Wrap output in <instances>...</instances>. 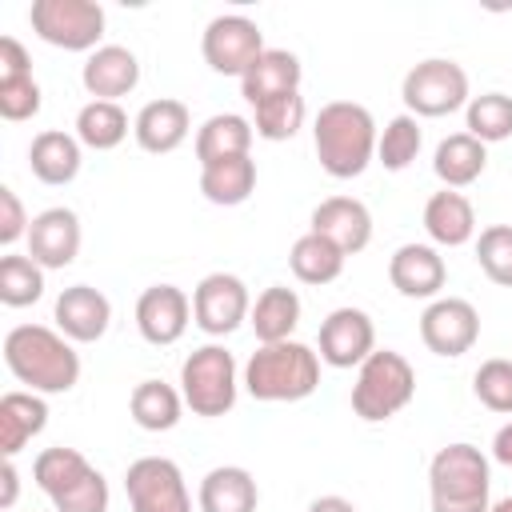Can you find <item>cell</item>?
Returning <instances> with one entry per match:
<instances>
[{"instance_id": "17", "label": "cell", "mask_w": 512, "mask_h": 512, "mask_svg": "<svg viewBox=\"0 0 512 512\" xmlns=\"http://www.w3.org/2000/svg\"><path fill=\"white\" fill-rule=\"evenodd\" d=\"M308 232L332 240L344 256H356V252H364L372 244V212L356 196H328V200H320L312 208Z\"/></svg>"}, {"instance_id": "45", "label": "cell", "mask_w": 512, "mask_h": 512, "mask_svg": "<svg viewBox=\"0 0 512 512\" xmlns=\"http://www.w3.org/2000/svg\"><path fill=\"white\" fill-rule=\"evenodd\" d=\"M308 512H356V504L344 500V496H316V500L308 504Z\"/></svg>"}, {"instance_id": "15", "label": "cell", "mask_w": 512, "mask_h": 512, "mask_svg": "<svg viewBox=\"0 0 512 512\" xmlns=\"http://www.w3.org/2000/svg\"><path fill=\"white\" fill-rule=\"evenodd\" d=\"M192 324V300L184 288L176 284H152L140 292L136 300V332L156 344V348H168L176 344Z\"/></svg>"}, {"instance_id": "36", "label": "cell", "mask_w": 512, "mask_h": 512, "mask_svg": "<svg viewBox=\"0 0 512 512\" xmlns=\"http://www.w3.org/2000/svg\"><path fill=\"white\" fill-rule=\"evenodd\" d=\"M304 116H308L304 96L300 92H288V96H272V100L256 104L252 108V128H256L260 140L280 144V140H292L304 128Z\"/></svg>"}, {"instance_id": "35", "label": "cell", "mask_w": 512, "mask_h": 512, "mask_svg": "<svg viewBox=\"0 0 512 512\" xmlns=\"http://www.w3.org/2000/svg\"><path fill=\"white\" fill-rule=\"evenodd\" d=\"M44 296V268L32 256L4 252L0 256V304L4 308H28Z\"/></svg>"}, {"instance_id": "23", "label": "cell", "mask_w": 512, "mask_h": 512, "mask_svg": "<svg viewBox=\"0 0 512 512\" xmlns=\"http://www.w3.org/2000/svg\"><path fill=\"white\" fill-rule=\"evenodd\" d=\"M80 164H84V144L72 132L44 128L28 144V168L40 184H52V188L72 184L80 176Z\"/></svg>"}, {"instance_id": "21", "label": "cell", "mask_w": 512, "mask_h": 512, "mask_svg": "<svg viewBox=\"0 0 512 512\" xmlns=\"http://www.w3.org/2000/svg\"><path fill=\"white\" fill-rule=\"evenodd\" d=\"M192 132V112L184 100H172V96H160V100H148L136 120H132V136L144 152L152 156H168L176 152Z\"/></svg>"}, {"instance_id": "46", "label": "cell", "mask_w": 512, "mask_h": 512, "mask_svg": "<svg viewBox=\"0 0 512 512\" xmlns=\"http://www.w3.org/2000/svg\"><path fill=\"white\" fill-rule=\"evenodd\" d=\"M488 512H512V496H504V500H496Z\"/></svg>"}, {"instance_id": "4", "label": "cell", "mask_w": 512, "mask_h": 512, "mask_svg": "<svg viewBox=\"0 0 512 512\" xmlns=\"http://www.w3.org/2000/svg\"><path fill=\"white\" fill-rule=\"evenodd\" d=\"M32 480L52 500V512H108V480L80 448H44L32 460Z\"/></svg>"}, {"instance_id": "26", "label": "cell", "mask_w": 512, "mask_h": 512, "mask_svg": "<svg viewBox=\"0 0 512 512\" xmlns=\"http://www.w3.org/2000/svg\"><path fill=\"white\" fill-rule=\"evenodd\" d=\"M196 504H200V512H256V504H260L256 476L240 464H220V468L204 472Z\"/></svg>"}, {"instance_id": "34", "label": "cell", "mask_w": 512, "mask_h": 512, "mask_svg": "<svg viewBox=\"0 0 512 512\" xmlns=\"http://www.w3.org/2000/svg\"><path fill=\"white\" fill-rule=\"evenodd\" d=\"M464 132L480 144H500L512 136V96L504 92H480L464 108Z\"/></svg>"}, {"instance_id": "3", "label": "cell", "mask_w": 512, "mask_h": 512, "mask_svg": "<svg viewBox=\"0 0 512 512\" xmlns=\"http://www.w3.org/2000/svg\"><path fill=\"white\" fill-rule=\"evenodd\" d=\"M240 384L260 404H296V400H308L320 388V352H312L300 340L260 344L248 356V364L240 372Z\"/></svg>"}, {"instance_id": "10", "label": "cell", "mask_w": 512, "mask_h": 512, "mask_svg": "<svg viewBox=\"0 0 512 512\" xmlns=\"http://www.w3.org/2000/svg\"><path fill=\"white\" fill-rule=\"evenodd\" d=\"M124 496L132 512H192L184 472L168 456H140L124 472Z\"/></svg>"}, {"instance_id": "28", "label": "cell", "mask_w": 512, "mask_h": 512, "mask_svg": "<svg viewBox=\"0 0 512 512\" xmlns=\"http://www.w3.org/2000/svg\"><path fill=\"white\" fill-rule=\"evenodd\" d=\"M252 136H256L252 120L240 116V112H216V116H208L196 128V160H200V168L204 164H216V160L248 156Z\"/></svg>"}, {"instance_id": "18", "label": "cell", "mask_w": 512, "mask_h": 512, "mask_svg": "<svg viewBox=\"0 0 512 512\" xmlns=\"http://www.w3.org/2000/svg\"><path fill=\"white\" fill-rule=\"evenodd\" d=\"M52 320L72 344H96L112 324V304L92 284H68L52 304Z\"/></svg>"}, {"instance_id": "44", "label": "cell", "mask_w": 512, "mask_h": 512, "mask_svg": "<svg viewBox=\"0 0 512 512\" xmlns=\"http://www.w3.org/2000/svg\"><path fill=\"white\" fill-rule=\"evenodd\" d=\"M492 460L504 464V468H512V420L496 428V436H492Z\"/></svg>"}, {"instance_id": "22", "label": "cell", "mask_w": 512, "mask_h": 512, "mask_svg": "<svg viewBox=\"0 0 512 512\" xmlns=\"http://www.w3.org/2000/svg\"><path fill=\"white\" fill-rule=\"evenodd\" d=\"M300 80H304V68H300V56L288 52V48H264L252 68L240 76V96L248 100V108L272 100V96H288V92H300Z\"/></svg>"}, {"instance_id": "5", "label": "cell", "mask_w": 512, "mask_h": 512, "mask_svg": "<svg viewBox=\"0 0 512 512\" xmlns=\"http://www.w3.org/2000/svg\"><path fill=\"white\" fill-rule=\"evenodd\" d=\"M488 456L476 444H444L428 464L432 512H488L492 500Z\"/></svg>"}, {"instance_id": "13", "label": "cell", "mask_w": 512, "mask_h": 512, "mask_svg": "<svg viewBox=\"0 0 512 512\" xmlns=\"http://www.w3.org/2000/svg\"><path fill=\"white\" fill-rule=\"evenodd\" d=\"M420 340L428 352L456 360V356L472 352V344L480 340V312L472 308V300L436 296L420 312Z\"/></svg>"}, {"instance_id": "39", "label": "cell", "mask_w": 512, "mask_h": 512, "mask_svg": "<svg viewBox=\"0 0 512 512\" xmlns=\"http://www.w3.org/2000/svg\"><path fill=\"white\" fill-rule=\"evenodd\" d=\"M472 392L488 412L512 416V360L492 356L472 372Z\"/></svg>"}, {"instance_id": "19", "label": "cell", "mask_w": 512, "mask_h": 512, "mask_svg": "<svg viewBox=\"0 0 512 512\" xmlns=\"http://www.w3.org/2000/svg\"><path fill=\"white\" fill-rule=\"evenodd\" d=\"M388 280L408 300H436L448 284V264L436 244H400L388 256Z\"/></svg>"}, {"instance_id": "25", "label": "cell", "mask_w": 512, "mask_h": 512, "mask_svg": "<svg viewBox=\"0 0 512 512\" xmlns=\"http://www.w3.org/2000/svg\"><path fill=\"white\" fill-rule=\"evenodd\" d=\"M44 428H48V400L40 392L16 388L0 396V456L4 460H12Z\"/></svg>"}, {"instance_id": "9", "label": "cell", "mask_w": 512, "mask_h": 512, "mask_svg": "<svg viewBox=\"0 0 512 512\" xmlns=\"http://www.w3.org/2000/svg\"><path fill=\"white\" fill-rule=\"evenodd\" d=\"M32 32L64 52H96L104 36V8L96 0H32Z\"/></svg>"}, {"instance_id": "27", "label": "cell", "mask_w": 512, "mask_h": 512, "mask_svg": "<svg viewBox=\"0 0 512 512\" xmlns=\"http://www.w3.org/2000/svg\"><path fill=\"white\" fill-rule=\"evenodd\" d=\"M484 168H488V144H480L476 136H468V132H452V136H444L440 144H436V152H432V172H436V180L444 184V188H468V184H476L480 176H484Z\"/></svg>"}, {"instance_id": "14", "label": "cell", "mask_w": 512, "mask_h": 512, "mask_svg": "<svg viewBox=\"0 0 512 512\" xmlns=\"http://www.w3.org/2000/svg\"><path fill=\"white\" fill-rule=\"evenodd\" d=\"M316 348H320V364L328 368H360L376 352V324L364 308H352V304L332 308L320 320Z\"/></svg>"}, {"instance_id": "7", "label": "cell", "mask_w": 512, "mask_h": 512, "mask_svg": "<svg viewBox=\"0 0 512 512\" xmlns=\"http://www.w3.org/2000/svg\"><path fill=\"white\" fill-rule=\"evenodd\" d=\"M240 368L236 356L224 344H200L180 364V396L192 408V416L216 420L236 408L240 396Z\"/></svg>"}, {"instance_id": "16", "label": "cell", "mask_w": 512, "mask_h": 512, "mask_svg": "<svg viewBox=\"0 0 512 512\" xmlns=\"http://www.w3.org/2000/svg\"><path fill=\"white\" fill-rule=\"evenodd\" d=\"M80 240H84V228H80V216L64 204H52L44 212L32 216V228H28V256L52 272V268H68L76 256H80Z\"/></svg>"}, {"instance_id": "1", "label": "cell", "mask_w": 512, "mask_h": 512, "mask_svg": "<svg viewBox=\"0 0 512 512\" xmlns=\"http://www.w3.org/2000/svg\"><path fill=\"white\" fill-rule=\"evenodd\" d=\"M4 364L28 392L60 396L80 384V352L60 328L48 324H16L4 336Z\"/></svg>"}, {"instance_id": "29", "label": "cell", "mask_w": 512, "mask_h": 512, "mask_svg": "<svg viewBox=\"0 0 512 512\" xmlns=\"http://www.w3.org/2000/svg\"><path fill=\"white\" fill-rule=\"evenodd\" d=\"M248 324H252V332H256L260 344L292 340V332H296V324H300V296H296V288H288V284H268V288L252 300Z\"/></svg>"}, {"instance_id": "11", "label": "cell", "mask_w": 512, "mask_h": 512, "mask_svg": "<svg viewBox=\"0 0 512 512\" xmlns=\"http://www.w3.org/2000/svg\"><path fill=\"white\" fill-rule=\"evenodd\" d=\"M200 52H204V64L216 72V76H244L252 68V60L264 52V32L256 20L240 16V12H224V16H212L204 36H200Z\"/></svg>"}, {"instance_id": "30", "label": "cell", "mask_w": 512, "mask_h": 512, "mask_svg": "<svg viewBox=\"0 0 512 512\" xmlns=\"http://www.w3.org/2000/svg\"><path fill=\"white\" fill-rule=\"evenodd\" d=\"M184 408L188 404H184L180 388H172L164 380H140L128 396V412H132L136 428H144V432H172L180 424Z\"/></svg>"}, {"instance_id": "42", "label": "cell", "mask_w": 512, "mask_h": 512, "mask_svg": "<svg viewBox=\"0 0 512 512\" xmlns=\"http://www.w3.org/2000/svg\"><path fill=\"white\" fill-rule=\"evenodd\" d=\"M0 76H32V60L16 36H0Z\"/></svg>"}, {"instance_id": "8", "label": "cell", "mask_w": 512, "mask_h": 512, "mask_svg": "<svg viewBox=\"0 0 512 512\" xmlns=\"http://www.w3.org/2000/svg\"><path fill=\"white\" fill-rule=\"evenodd\" d=\"M400 100L408 108V116H424V120H436V116H452L460 108H468L472 92H468V72L448 60V56H428L420 64H412L400 80Z\"/></svg>"}, {"instance_id": "2", "label": "cell", "mask_w": 512, "mask_h": 512, "mask_svg": "<svg viewBox=\"0 0 512 512\" xmlns=\"http://www.w3.org/2000/svg\"><path fill=\"white\" fill-rule=\"evenodd\" d=\"M380 128L356 100H328L312 120V148L332 180H352L376 160Z\"/></svg>"}, {"instance_id": "6", "label": "cell", "mask_w": 512, "mask_h": 512, "mask_svg": "<svg viewBox=\"0 0 512 512\" xmlns=\"http://www.w3.org/2000/svg\"><path fill=\"white\" fill-rule=\"evenodd\" d=\"M416 396V372L396 348H376L360 368L352 384V412L364 424H384L396 412H404Z\"/></svg>"}, {"instance_id": "33", "label": "cell", "mask_w": 512, "mask_h": 512, "mask_svg": "<svg viewBox=\"0 0 512 512\" xmlns=\"http://www.w3.org/2000/svg\"><path fill=\"white\" fill-rule=\"evenodd\" d=\"M128 136V112L112 100H88L76 112V140L92 152H112Z\"/></svg>"}, {"instance_id": "12", "label": "cell", "mask_w": 512, "mask_h": 512, "mask_svg": "<svg viewBox=\"0 0 512 512\" xmlns=\"http://www.w3.org/2000/svg\"><path fill=\"white\" fill-rule=\"evenodd\" d=\"M252 312L248 284L236 272H208L192 288V324L204 336H228L236 332Z\"/></svg>"}, {"instance_id": "43", "label": "cell", "mask_w": 512, "mask_h": 512, "mask_svg": "<svg viewBox=\"0 0 512 512\" xmlns=\"http://www.w3.org/2000/svg\"><path fill=\"white\" fill-rule=\"evenodd\" d=\"M0 484H4V492H0V508L8 512V508L16 504V492H20V472H16L12 460H4V468H0Z\"/></svg>"}, {"instance_id": "20", "label": "cell", "mask_w": 512, "mask_h": 512, "mask_svg": "<svg viewBox=\"0 0 512 512\" xmlns=\"http://www.w3.org/2000/svg\"><path fill=\"white\" fill-rule=\"evenodd\" d=\"M80 84L92 100H112L120 104V96H128L140 84V60L132 48L124 44H100L84 68H80Z\"/></svg>"}, {"instance_id": "37", "label": "cell", "mask_w": 512, "mask_h": 512, "mask_svg": "<svg viewBox=\"0 0 512 512\" xmlns=\"http://www.w3.org/2000/svg\"><path fill=\"white\" fill-rule=\"evenodd\" d=\"M420 144H424V132H420V120L400 112L392 116L384 128H380V140H376V160L388 168V172H404L416 156H420Z\"/></svg>"}, {"instance_id": "24", "label": "cell", "mask_w": 512, "mask_h": 512, "mask_svg": "<svg viewBox=\"0 0 512 512\" xmlns=\"http://www.w3.org/2000/svg\"><path fill=\"white\" fill-rule=\"evenodd\" d=\"M424 232L432 244L440 248H460L476 236V208L464 192L456 188H440L428 196L424 204Z\"/></svg>"}, {"instance_id": "32", "label": "cell", "mask_w": 512, "mask_h": 512, "mask_svg": "<svg viewBox=\"0 0 512 512\" xmlns=\"http://www.w3.org/2000/svg\"><path fill=\"white\" fill-rule=\"evenodd\" d=\"M344 252L332 244V240H324V236H316V232H304L296 244H292V252H288V268H292V276L300 280V284H332L340 272H344Z\"/></svg>"}, {"instance_id": "31", "label": "cell", "mask_w": 512, "mask_h": 512, "mask_svg": "<svg viewBox=\"0 0 512 512\" xmlns=\"http://www.w3.org/2000/svg\"><path fill=\"white\" fill-rule=\"evenodd\" d=\"M200 192L208 204L236 208L256 192V160L252 156H232L200 168Z\"/></svg>"}, {"instance_id": "38", "label": "cell", "mask_w": 512, "mask_h": 512, "mask_svg": "<svg viewBox=\"0 0 512 512\" xmlns=\"http://www.w3.org/2000/svg\"><path fill=\"white\" fill-rule=\"evenodd\" d=\"M476 264L492 284L512 288V224H488L476 236Z\"/></svg>"}, {"instance_id": "40", "label": "cell", "mask_w": 512, "mask_h": 512, "mask_svg": "<svg viewBox=\"0 0 512 512\" xmlns=\"http://www.w3.org/2000/svg\"><path fill=\"white\" fill-rule=\"evenodd\" d=\"M40 84L36 76H0V116L8 124L32 120L40 112Z\"/></svg>"}, {"instance_id": "41", "label": "cell", "mask_w": 512, "mask_h": 512, "mask_svg": "<svg viewBox=\"0 0 512 512\" xmlns=\"http://www.w3.org/2000/svg\"><path fill=\"white\" fill-rule=\"evenodd\" d=\"M28 228H32V220H28L24 204H20V196L4 184V188H0V244L12 248L20 236L28 240Z\"/></svg>"}]
</instances>
